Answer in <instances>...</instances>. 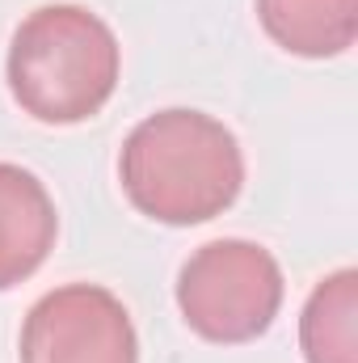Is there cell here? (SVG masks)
I'll return each instance as SVG.
<instances>
[{
    "label": "cell",
    "mask_w": 358,
    "mask_h": 363,
    "mask_svg": "<svg viewBox=\"0 0 358 363\" xmlns=\"http://www.w3.org/2000/svg\"><path fill=\"white\" fill-rule=\"evenodd\" d=\"M122 51L114 30L85 4L34 9L8 43L4 81L21 114L47 127H76L105 110L118 89Z\"/></svg>",
    "instance_id": "2"
},
{
    "label": "cell",
    "mask_w": 358,
    "mask_h": 363,
    "mask_svg": "<svg viewBox=\"0 0 358 363\" xmlns=\"http://www.w3.org/2000/svg\"><path fill=\"white\" fill-rule=\"evenodd\" d=\"M258 21L299 60H337L358 43V0H258Z\"/></svg>",
    "instance_id": "6"
},
{
    "label": "cell",
    "mask_w": 358,
    "mask_h": 363,
    "mask_svg": "<svg viewBox=\"0 0 358 363\" xmlns=\"http://www.w3.org/2000/svg\"><path fill=\"white\" fill-rule=\"evenodd\" d=\"M299 351L308 363H358V271L321 279L299 313Z\"/></svg>",
    "instance_id": "7"
},
{
    "label": "cell",
    "mask_w": 358,
    "mask_h": 363,
    "mask_svg": "<svg viewBox=\"0 0 358 363\" xmlns=\"http://www.w3.org/2000/svg\"><path fill=\"white\" fill-rule=\"evenodd\" d=\"M127 203L169 228H194L224 216L245 190L241 140L202 110L148 114L118 152Z\"/></svg>",
    "instance_id": "1"
},
{
    "label": "cell",
    "mask_w": 358,
    "mask_h": 363,
    "mask_svg": "<svg viewBox=\"0 0 358 363\" xmlns=\"http://www.w3.org/2000/svg\"><path fill=\"white\" fill-rule=\"evenodd\" d=\"M21 363H139V334L127 304L97 283L47 291L21 325Z\"/></svg>",
    "instance_id": "4"
},
{
    "label": "cell",
    "mask_w": 358,
    "mask_h": 363,
    "mask_svg": "<svg viewBox=\"0 0 358 363\" xmlns=\"http://www.w3.org/2000/svg\"><path fill=\"white\" fill-rule=\"evenodd\" d=\"M59 216L47 186L21 165L0 161V291L34 279L51 258Z\"/></svg>",
    "instance_id": "5"
},
{
    "label": "cell",
    "mask_w": 358,
    "mask_h": 363,
    "mask_svg": "<svg viewBox=\"0 0 358 363\" xmlns=\"http://www.w3.org/2000/svg\"><path fill=\"white\" fill-rule=\"evenodd\" d=\"M282 267L258 241L224 237L194 250L178 271L181 321L215 347H245L270 334L282 308Z\"/></svg>",
    "instance_id": "3"
}]
</instances>
